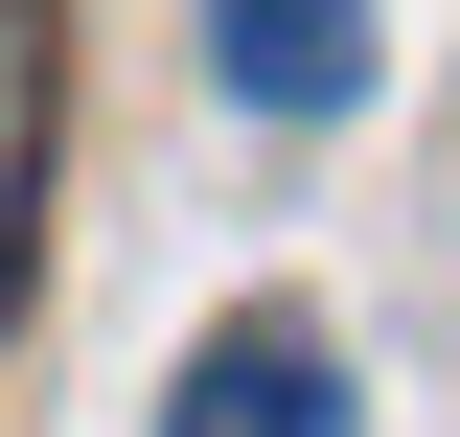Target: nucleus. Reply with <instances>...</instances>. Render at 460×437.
<instances>
[{
  "label": "nucleus",
  "instance_id": "f257e3e1",
  "mask_svg": "<svg viewBox=\"0 0 460 437\" xmlns=\"http://www.w3.org/2000/svg\"><path fill=\"white\" fill-rule=\"evenodd\" d=\"M162 437H368V415H345V345L323 323H208L184 391H162Z\"/></svg>",
  "mask_w": 460,
  "mask_h": 437
},
{
  "label": "nucleus",
  "instance_id": "f03ea898",
  "mask_svg": "<svg viewBox=\"0 0 460 437\" xmlns=\"http://www.w3.org/2000/svg\"><path fill=\"white\" fill-rule=\"evenodd\" d=\"M230 115H368V0H208Z\"/></svg>",
  "mask_w": 460,
  "mask_h": 437
}]
</instances>
